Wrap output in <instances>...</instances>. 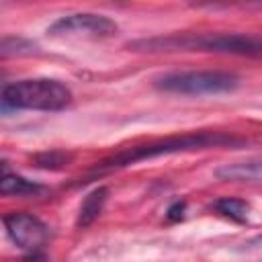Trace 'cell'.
Returning a JSON list of instances; mask_svg holds the SVG:
<instances>
[{"label":"cell","mask_w":262,"mask_h":262,"mask_svg":"<svg viewBox=\"0 0 262 262\" xmlns=\"http://www.w3.org/2000/svg\"><path fill=\"white\" fill-rule=\"evenodd\" d=\"M244 143V139L223 133V131H199V133H184V135H172L166 139H154L147 143H139V145H131L125 147L117 154H113L111 158H104L102 162H96V166L90 170L88 178L94 176H102L127 166H133L137 162H145V160H154L160 156H172V154H180V151H194V149H209V147H233Z\"/></svg>","instance_id":"cell-1"},{"label":"cell","mask_w":262,"mask_h":262,"mask_svg":"<svg viewBox=\"0 0 262 262\" xmlns=\"http://www.w3.org/2000/svg\"><path fill=\"white\" fill-rule=\"evenodd\" d=\"M137 51H209L242 57H262V39L242 33H176L129 43Z\"/></svg>","instance_id":"cell-2"},{"label":"cell","mask_w":262,"mask_h":262,"mask_svg":"<svg viewBox=\"0 0 262 262\" xmlns=\"http://www.w3.org/2000/svg\"><path fill=\"white\" fill-rule=\"evenodd\" d=\"M72 98V90L53 78H27L2 88V106L14 111H63Z\"/></svg>","instance_id":"cell-3"},{"label":"cell","mask_w":262,"mask_h":262,"mask_svg":"<svg viewBox=\"0 0 262 262\" xmlns=\"http://www.w3.org/2000/svg\"><path fill=\"white\" fill-rule=\"evenodd\" d=\"M156 88L172 94H223L233 92L239 86V78L229 72L219 70H186V72H168L156 78Z\"/></svg>","instance_id":"cell-4"},{"label":"cell","mask_w":262,"mask_h":262,"mask_svg":"<svg viewBox=\"0 0 262 262\" xmlns=\"http://www.w3.org/2000/svg\"><path fill=\"white\" fill-rule=\"evenodd\" d=\"M119 31V25L106 16L96 12H74L57 18L53 25H49L47 33L55 39H90V41H102L115 37Z\"/></svg>","instance_id":"cell-5"},{"label":"cell","mask_w":262,"mask_h":262,"mask_svg":"<svg viewBox=\"0 0 262 262\" xmlns=\"http://www.w3.org/2000/svg\"><path fill=\"white\" fill-rule=\"evenodd\" d=\"M4 227L8 237L20 248L35 252L49 239V227L31 213H10L4 219Z\"/></svg>","instance_id":"cell-6"},{"label":"cell","mask_w":262,"mask_h":262,"mask_svg":"<svg viewBox=\"0 0 262 262\" xmlns=\"http://www.w3.org/2000/svg\"><path fill=\"white\" fill-rule=\"evenodd\" d=\"M215 176L225 182H262V158L223 164L215 170Z\"/></svg>","instance_id":"cell-7"},{"label":"cell","mask_w":262,"mask_h":262,"mask_svg":"<svg viewBox=\"0 0 262 262\" xmlns=\"http://www.w3.org/2000/svg\"><path fill=\"white\" fill-rule=\"evenodd\" d=\"M106 199H108V188H106V186H96L94 190H90V192L84 196V201H82V205H80V209H78L76 227L84 229V227L92 225V223L98 219V215L102 213V209H104V205H106Z\"/></svg>","instance_id":"cell-8"},{"label":"cell","mask_w":262,"mask_h":262,"mask_svg":"<svg viewBox=\"0 0 262 262\" xmlns=\"http://www.w3.org/2000/svg\"><path fill=\"white\" fill-rule=\"evenodd\" d=\"M43 186L33 182V180H27L18 174H12L6 170V164H4V174H2V180H0V192L2 194H16V196H29V194H37L41 192Z\"/></svg>","instance_id":"cell-9"},{"label":"cell","mask_w":262,"mask_h":262,"mask_svg":"<svg viewBox=\"0 0 262 262\" xmlns=\"http://www.w3.org/2000/svg\"><path fill=\"white\" fill-rule=\"evenodd\" d=\"M215 211L221 213L223 217L231 219V221H246L248 215V203L242 199H233V196H223L219 201H215Z\"/></svg>","instance_id":"cell-10"},{"label":"cell","mask_w":262,"mask_h":262,"mask_svg":"<svg viewBox=\"0 0 262 262\" xmlns=\"http://www.w3.org/2000/svg\"><path fill=\"white\" fill-rule=\"evenodd\" d=\"M37 51V45L33 41H27L23 37H6L2 41V57L8 55H31Z\"/></svg>","instance_id":"cell-11"},{"label":"cell","mask_w":262,"mask_h":262,"mask_svg":"<svg viewBox=\"0 0 262 262\" xmlns=\"http://www.w3.org/2000/svg\"><path fill=\"white\" fill-rule=\"evenodd\" d=\"M72 160V154L66 151H45V154H37L35 156V166L45 168V170H59L63 166H68V162Z\"/></svg>","instance_id":"cell-12"},{"label":"cell","mask_w":262,"mask_h":262,"mask_svg":"<svg viewBox=\"0 0 262 262\" xmlns=\"http://www.w3.org/2000/svg\"><path fill=\"white\" fill-rule=\"evenodd\" d=\"M260 0H190L192 6H258Z\"/></svg>","instance_id":"cell-13"},{"label":"cell","mask_w":262,"mask_h":262,"mask_svg":"<svg viewBox=\"0 0 262 262\" xmlns=\"http://www.w3.org/2000/svg\"><path fill=\"white\" fill-rule=\"evenodd\" d=\"M184 211H186V203H174L170 209H168V219L170 221H180L184 217Z\"/></svg>","instance_id":"cell-14"},{"label":"cell","mask_w":262,"mask_h":262,"mask_svg":"<svg viewBox=\"0 0 262 262\" xmlns=\"http://www.w3.org/2000/svg\"><path fill=\"white\" fill-rule=\"evenodd\" d=\"M258 8H262V0H260V2H258Z\"/></svg>","instance_id":"cell-15"}]
</instances>
